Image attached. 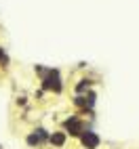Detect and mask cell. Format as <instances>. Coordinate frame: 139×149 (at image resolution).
<instances>
[{"label": "cell", "instance_id": "52a82bcc", "mask_svg": "<svg viewBox=\"0 0 139 149\" xmlns=\"http://www.w3.org/2000/svg\"><path fill=\"white\" fill-rule=\"evenodd\" d=\"M36 136L40 139V141H46V139H48V132L44 130V128H38V130H36Z\"/></svg>", "mask_w": 139, "mask_h": 149}, {"label": "cell", "instance_id": "277c9868", "mask_svg": "<svg viewBox=\"0 0 139 149\" xmlns=\"http://www.w3.org/2000/svg\"><path fill=\"white\" fill-rule=\"evenodd\" d=\"M48 141H51L55 147H63L65 145V132H53L48 136Z\"/></svg>", "mask_w": 139, "mask_h": 149}, {"label": "cell", "instance_id": "3957f363", "mask_svg": "<svg viewBox=\"0 0 139 149\" xmlns=\"http://www.w3.org/2000/svg\"><path fill=\"white\" fill-rule=\"evenodd\" d=\"M63 126H65V130L72 134V136H80V132H82V122L78 120L76 116H70L67 120L63 122Z\"/></svg>", "mask_w": 139, "mask_h": 149}, {"label": "cell", "instance_id": "6da1fadb", "mask_svg": "<svg viewBox=\"0 0 139 149\" xmlns=\"http://www.w3.org/2000/svg\"><path fill=\"white\" fill-rule=\"evenodd\" d=\"M42 88H44V91L61 93V78H59L57 69H48V72L42 76Z\"/></svg>", "mask_w": 139, "mask_h": 149}, {"label": "cell", "instance_id": "ba28073f", "mask_svg": "<svg viewBox=\"0 0 139 149\" xmlns=\"http://www.w3.org/2000/svg\"><path fill=\"white\" fill-rule=\"evenodd\" d=\"M0 61H2V63H8V57H6V53L2 51V48H0Z\"/></svg>", "mask_w": 139, "mask_h": 149}, {"label": "cell", "instance_id": "8992f818", "mask_svg": "<svg viewBox=\"0 0 139 149\" xmlns=\"http://www.w3.org/2000/svg\"><path fill=\"white\" fill-rule=\"evenodd\" d=\"M25 141H27V145H29V147H38V145H40V139H38L36 134H27Z\"/></svg>", "mask_w": 139, "mask_h": 149}, {"label": "cell", "instance_id": "5b68a950", "mask_svg": "<svg viewBox=\"0 0 139 149\" xmlns=\"http://www.w3.org/2000/svg\"><path fill=\"white\" fill-rule=\"evenodd\" d=\"M88 86H91V80H80L76 84V93H84V91H88Z\"/></svg>", "mask_w": 139, "mask_h": 149}, {"label": "cell", "instance_id": "7a4b0ae2", "mask_svg": "<svg viewBox=\"0 0 139 149\" xmlns=\"http://www.w3.org/2000/svg\"><path fill=\"white\" fill-rule=\"evenodd\" d=\"M80 143H82V147H86V149H97V147H99V136H97L93 130H82V132H80Z\"/></svg>", "mask_w": 139, "mask_h": 149}]
</instances>
